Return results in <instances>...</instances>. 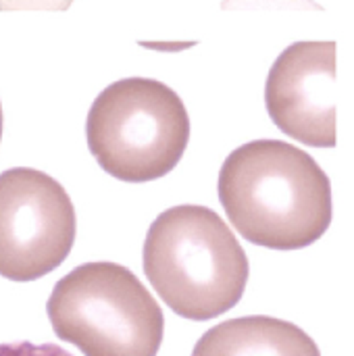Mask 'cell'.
I'll return each instance as SVG.
<instances>
[{
	"instance_id": "5b68a950",
	"label": "cell",
	"mask_w": 354,
	"mask_h": 356,
	"mask_svg": "<svg viewBox=\"0 0 354 356\" xmlns=\"http://www.w3.org/2000/svg\"><path fill=\"white\" fill-rule=\"evenodd\" d=\"M75 242V209L50 175L15 167L0 173V275L33 282L52 273Z\"/></svg>"
},
{
	"instance_id": "6da1fadb",
	"label": "cell",
	"mask_w": 354,
	"mask_h": 356,
	"mask_svg": "<svg viewBox=\"0 0 354 356\" xmlns=\"http://www.w3.org/2000/svg\"><path fill=\"white\" fill-rule=\"evenodd\" d=\"M219 202L238 234L271 250H300L332 225V181L303 148L252 140L223 161Z\"/></svg>"
},
{
	"instance_id": "52a82bcc",
	"label": "cell",
	"mask_w": 354,
	"mask_h": 356,
	"mask_svg": "<svg viewBox=\"0 0 354 356\" xmlns=\"http://www.w3.org/2000/svg\"><path fill=\"white\" fill-rule=\"evenodd\" d=\"M192 356H321V353L298 325L250 315L211 327L196 342Z\"/></svg>"
},
{
	"instance_id": "ba28073f",
	"label": "cell",
	"mask_w": 354,
	"mask_h": 356,
	"mask_svg": "<svg viewBox=\"0 0 354 356\" xmlns=\"http://www.w3.org/2000/svg\"><path fill=\"white\" fill-rule=\"evenodd\" d=\"M223 8H288V10H323L321 4L313 0H223Z\"/></svg>"
},
{
	"instance_id": "8fae6325",
	"label": "cell",
	"mask_w": 354,
	"mask_h": 356,
	"mask_svg": "<svg viewBox=\"0 0 354 356\" xmlns=\"http://www.w3.org/2000/svg\"><path fill=\"white\" fill-rule=\"evenodd\" d=\"M0 140H2V104H0Z\"/></svg>"
},
{
	"instance_id": "8992f818",
	"label": "cell",
	"mask_w": 354,
	"mask_h": 356,
	"mask_svg": "<svg viewBox=\"0 0 354 356\" xmlns=\"http://www.w3.org/2000/svg\"><path fill=\"white\" fill-rule=\"evenodd\" d=\"M332 40L294 42L267 73L265 106L271 121L292 140L313 148H336V65Z\"/></svg>"
},
{
	"instance_id": "3957f363",
	"label": "cell",
	"mask_w": 354,
	"mask_h": 356,
	"mask_svg": "<svg viewBox=\"0 0 354 356\" xmlns=\"http://www.w3.org/2000/svg\"><path fill=\"white\" fill-rule=\"evenodd\" d=\"M86 138L102 171L127 184H146L179 165L190 142V117L167 83L125 77L92 102Z\"/></svg>"
},
{
	"instance_id": "30bf717a",
	"label": "cell",
	"mask_w": 354,
	"mask_h": 356,
	"mask_svg": "<svg viewBox=\"0 0 354 356\" xmlns=\"http://www.w3.org/2000/svg\"><path fill=\"white\" fill-rule=\"evenodd\" d=\"M73 0H0V10H67Z\"/></svg>"
},
{
	"instance_id": "9c48e42d",
	"label": "cell",
	"mask_w": 354,
	"mask_h": 356,
	"mask_svg": "<svg viewBox=\"0 0 354 356\" xmlns=\"http://www.w3.org/2000/svg\"><path fill=\"white\" fill-rule=\"evenodd\" d=\"M0 356H71L65 348L56 344H42L35 346L31 342H15V344H0Z\"/></svg>"
},
{
	"instance_id": "277c9868",
	"label": "cell",
	"mask_w": 354,
	"mask_h": 356,
	"mask_svg": "<svg viewBox=\"0 0 354 356\" xmlns=\"http://www.w3.org/2000/svg\"><path fill=\"white\" fill-rule=\"evenodd\" d=\"M46 315L58 340L83 356H156L165 317L154 296L123 265L86 263L56 282Z\"/></svg>"
},
{
	"instance_id": "7a4b0ae2",
	"label": "cell",
	"mask_w": 354,
	"mask_h": 356,
	"mask_svg": "<svg viewBox=\"0 0 354 356\" xmlns=\"http://www.w3.org/2000/svg\"><path fill=\"white\" fill-rule=\"evenodd\" d=\"M144 273L167 307L190 321L234 309L248 284V257L230 225L211 209L163 211L144 242Z\"/></svg>"
}]
</instances>
